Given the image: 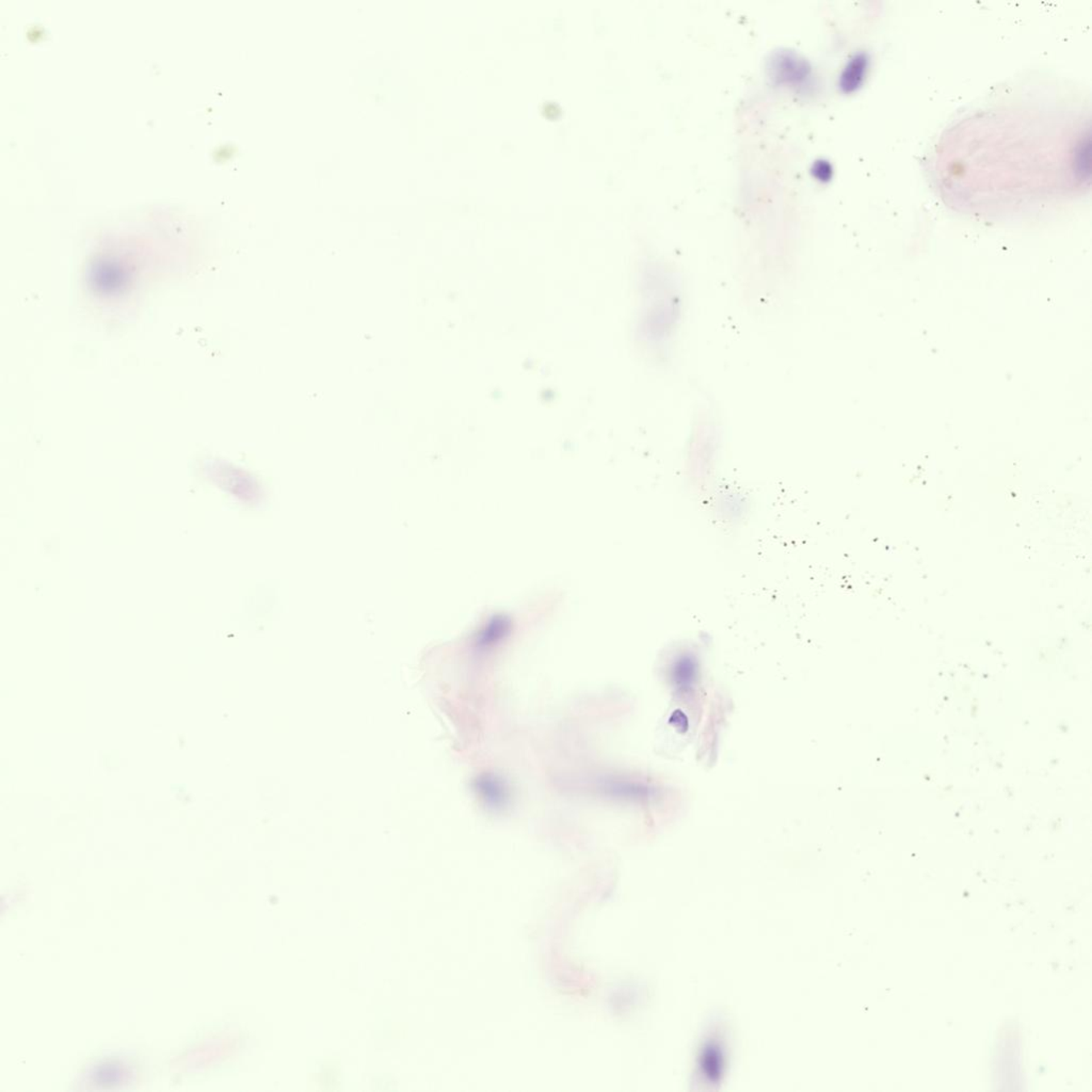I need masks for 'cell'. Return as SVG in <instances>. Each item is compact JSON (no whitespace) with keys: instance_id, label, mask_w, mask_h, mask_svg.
<instances>
[{"instance_id":"6da1fadb","label":"cell","mask_w":1092,"mask_h":1092,"mask_svg":"<svg viewBox=\"0 0 1092 1092\" xmlns=\"http://www.w3.org/2000/svg\"><path fill=\"white\" fill-rule=\"evenodd\" d=\"M768 69L775 84L791 86L798 91H809L815 86L811 65L792 49L781 48L772 52Z\"/></svg>"},{"instance_id":"7a4b0ae2","label":"cell","mask_w":1092,"mask_h":1092,"mask_svg":"<svg viewBox=\"0 0 1092 1092\" xmlns=\"http://www.w3.org/2000/svg\"><path fill=\"white\" fill-rule=\"evenodd\" d=\"M474 791L483 805L494 811H500L509 805L510 789L507 782L496 773L484 772L473 782Z\"/></svg>"},{"instance_id":"3957f363","label":"cell","mask_w":1092,"mask_h":1092,"mask_svg":"<svg viewBox=\"0 0 1092 1092\" xmlns=\"http://www.w3.org/2000/svg\"><path fill=\"white\" fill-rule=\"evenodd\" d=\"M869 65L871 58L868 52H858L852 55L839 75V88L844 92H854L861 87L868 76Z\"/></svg>"},{"instance_id":"277c9868","label":"cell","mask_w":1092,"mask_h":1092,"mask_svg":"<svg viewBox=\"0 0 1092 1092\" xmlns=\"http://www.w3.org/2000/svg\"><path fill=\"white\" fill-rule=\"evenodd\" d=\"M1072 169L1078 182L1090 184L1091 178V134L1090 129L1078 139L1072 154Z\"/></svg>"},{"instance_id":"5b68a950","label":"cell","mask_w":1092,"mask_h":1092,"mask_svg":"<svg viewBox=\"0 0 1092 1092\" xmlns=\"http://www.w3.org/2000/svg\"><path fill=\"white\" fill-rule=\"evenodd\" d=\"M599 789L609 797L616 799H635L646 795V789L642 785L619 779H605L599 783Z\"/></svg>"},{"instance_id":"8992f818","label":"cell","mask_w":1092,"mask_h":1092,"mask_svg":"<svg viewBox=\"0 0 1092 1092\" xmlns=\"http://www.w3.org/2000/svg\"><path fill=\"white\" fill-rule=\"evenodd\" d=\"M122 1075L123 1072L119 1067L105 1065L96 1072L95 1080L98 1084L112 1085L121 1081Z\"/></svg>"},{"instance_id":"52a82bcc","label":"cell","mask_w":1092,"mask_h":1092,"mask_svg":"<svg viewBox=\"0 0 1092 1092\" xmlns=\"http://www.w3.org/2000/svg\"><path fill=\"white\" fill-rule=\"evenodd\" d=\"M812 172L821 181H829L833 175V167L826 159H818L813 164Z\"/></svg>"}]
</instances>
